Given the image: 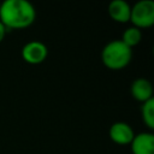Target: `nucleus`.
I'll list each match as a JSON object with an SVG mask.
<instances>
[{
  "label": "nucleus",
  "instance_id": "nucleus-10",
  "mask_svg": "<svg viewBox=\"0 0 154 154\" xmlns=\"http://www.w3.org/2000/svg\"><path fill=\"white\" fill-rule=\"evenodd\" d=\"M141 116L143 123L152 130L154 129V99H150L142 103Z\"/></svg>",
  "mask_w": 154,
  "mask_h": 154
},
{
  "label": "nucleus",
  "instance_id": "nucleus-11",
  "mask_svg": "<svg viewBox=\"0 0 154 154\" xmlns=\"http://www.w3.org/2000/svg\"><path fill=\"white\" fill-rule=\"evenodd\" d=\"M6 32H7V29H6V26L0 22V42L5 38V35H6Z\"/></svg>",
  "mask_w": 154,
  "mask_h": 154
},
{
  "label": "nucleus",
  "instance_id": "nucleus-4",
  "mask_svg": "<svg viewBox=\"0 0 154 154\" xmlns=\"http://www.w3.org/2000/svg\"><path fill=\"white\" fill-rule=\"evenodd\" d=\"M48 55V48L43 42L40 41H30L25 43L22 48V58L28 64H41L46 60Z\"/></svg>",
  "mask_w": 154,
  "mask_h": 154
},
{
  "label": "nucleus",
  "instance_id": "nucleus-7",
  "mask_svg": "<svg viewBox=\"0 0 154 154\" xmlns=\"http://www.w3.org/2000/svg\"><path fill=\"white\" fill-rule=\"evenodd\" d=\"M130 91H131L132 97L142 103L153 99V84L150 83V81L146 78L135 79L131 83Z\"/></svg>",
  "mask_w": 154,
  "mask_h": 154
},
{
  "label": "nucleus",
  "instance_id": "nucleus-3",
  "mask_svg": "<svg viewBox=\"0 0 154 154\" xmlns=\"http://www.w3.org/2000/svg\"><path fill=\"white\" fill-rule=\"evenodd\" d=\"M130 22L138 29L149 28L154 24V1L140 0L132 7L130 12Z\"/></svg>",
  "mask_w": 154,
  "mask_h": 154
},
{
  "label": "nucleus",
  "instance_id": "nucleus-1",
  "mask_svg": "<svg viewBox=\"0 0 154 154\" xmlns=\"http://www.w3.org/2000/svg\"><path fill=\"white\" fill-rule=\"evenodd\" d=\"M35 18V7L26 0H5L0 2V22L7 30L28 28Z\"/></svg>",
  "mask_w": 154,
  "mask_h": 154
},
{
  "label": "nucleus",
  "instance_id": "nucleus-2",
  "mask_svg": "<svg viewBox=\"0 0 154 154\" xmlns=\"http://www.w3.org/2000/svg\"><path fill=\"white\" fill-rule=\"evenodd\" d=\"M132 58V48L128 47L122 40H113L105 45L101 51L102 64L109 70L125 69Z\"/></svg>",
  "mask_w": 154,
  "mask_h": 154
},
{
  "label": "nucleus",
  "instance_id": "nucleus-5",
  "mask_svg": "<svg viewBox=\"0 0 154 154\" xmlns=\"http://www.w3.org/2000/svg\"><path fill=\"white\" fill-rule=\"evenodd\" d=\"M134 136H135V132L132 128L125 122H116L109 128L111 140L119 146L130 144Z\"/></svg>",
  "mask_w": 154,
  "mask_h": 154
},
{
  "label": "nucleus",
  "instance_id": "nucleus-9",
  "mask_svg": "<svg viewBox=\"0 0 154 154\" xmlns=\"http://www.w3.org/2000/svg\"><path fill=\"white\" fill-rule=\"evenodd\" d=\"M141 40H142V31L136 26H130L125 29L122 35V41L130 48L137 46Z\"/></svg>",
  "mask_w": 154,
  "mask_h": 154
},
{
  "label": "nucleus",
  "instance_id": "nucleus-8",
  "mask_svg": "<svg viewBox=\"0 0 154 154\" xmlns=\"http://www.w3.org/2000/svg\"><path fill=\"white\" fill-rule=\"evenodd\" d=\"M130 12H131V6L124 0H113L108 5V14L114 22L118 23L130 22Z\"/></svg>",
  "mask_w": 154,
  "mask_h": 154
},
{
  "label": "nucleus",
  "instance_id": "nucleus-6",
  "mask_svg": "<svg viewBox=\"0 0 154 154\" xmlns=\"http://www.w3.org/2000/svg\"><path fill=\"white\" fill-rule=\"evenodd\" d=\"M130 148L132 154H154V135L152 132H140L135 135Z\"/></svg>",
  "mask_w": 154,
  "mask_h": 154
}]
</instances>
